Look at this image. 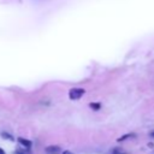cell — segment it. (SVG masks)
I'll use <instances>...</instances> for the list:
<instances>
[{
  "mask_svg": "<svg viewBox=\"0 0 154 154\" xmlns=\"http://www.w3.org/2000/svg\"><path fill=\"white\" fill-rule=\"evenodd\" d=\"M148 147H149V148H152V147H153V143H152V142H149V143H148Z\"/></svg>",
  "mask_w": 154,
  "mask_h": 154,
  "instance_id": "11",
  "label": "cell"
},
{
  "mask_svg": "<svg viewBox=\"0 0 154 154\" xmlns=\"http://www.w3.org/2000/svg\"><path fill=\"white\" fill-rule=\"evenodd\" d=\"M18 142H19V144H22L25 148H30L32 146V142L28 138H24V137H18Z\"/></svg>",
  "mask_w": 154,
  "mask_h": 154,
  "instance_id": "3",
  "label": "cell"
},
{
  "mask_svg": "<svg viewBox=\"0 0 154 154\" xmlns=\"http://www.w3.org/2000/svg\"><path fill=\"white\" fill-rule=\"evenodd\" d=\"M84 94H85V90H84L83 88H78V87L71 88V89L69 90V99H70V100H78V99H81Z\"/></svg>",
  "mask_w": 154,
  "mask_h": 154,
  "instance_id": "1",
  "label": "cell"
},
{
  "mask_svg": "<svg viewBox=\"0 0 154 154\" xmlns=\"http://www.w3.org/2000/svg\"><path fill=\"white\" fill-rule=\"evenodd\" d=\"M149 136H150V137H153V138H154V130H153V131H150V132H149Z\"/></svg>",
  "mask_w": 154,
  "mask_h": 154,
  "instance_id": "9",
  "label": "cell"
},
{
  "mask_svg": "<svg viewBox=\"0 0 154 154\" xmlns=\"http://www.w3.org/2000/svg\"><path fill=\"white\" fill-rule=\"evenodd\" d=\"M101 107H102L101 102H90L89 103V108L93 111H99V109H101Z\"/></svg>",
  "mask_w": 154,
  "mask_h": 154,
  "instance_id": "5",
  "label": "cell"
},
{
  "mask_svg": "<svg viewBox=\"0 0 154 154\" xmlns=\"http://www.w3.org/2000/svg\"><path fill=\"white\" fill-rule=\"evenodd\" d=\"M0 154H6V153H5V150H4L2 148H0Z\"/></svg>",
  "mask_w": 154,
  "mask_h": 154,
  "instance_id": "10",
  "label": "cell"
},
{
  "mask_svg": "<svg viewBox=\"0 0 154 154\" xmlns=\"http://www.w3.org/2000/svg\"><path fill=\"white\" fill-rule=\"evenodd\" d=\"M120 154H126V153H120Z\"/></svg>",
  "mask_w": 154,
  "mask_h": 154,
  "instance_id": "12",
  "label": "cell"
},
{
  "mask_svg": "<svg viewBox=\"0 0 154 154\" xmlns=\"http://www.w3.org/2000/svg\"><path fill=\"white\" fill-rule=\"evenodd\" d=\"M135 136H136V135H135L134 132H131V134H125V135L118 137V138H117V142H124V141H126V140H129V138H131V137H135Z\"/></svg>",
  "mask_w": 154,
  "mask_h": 154,
  "instance_id": "4",
  "label": "cell"
},
{
  "mask_svg": "<svg viewBox=\"0 0 154 154\" xmlns=\"http://www.w3.org/2000/svg\"><path fill=\"white\" fill-rule=\"evenodd\" d=\"M45 152L47 154H61L63 149L59 147V146H55V144H52V146H48L45 148Z\"/></svg>",
  "mask_w": 154,
  "mask_h": 154,
  "instance_id": "2",
  "label": "cell"
},
{
  "mask_svg": "<svg viewBox=\"0 0 154 154\" xmlns=\"http://www.w3.org/2000/svg\"><path fill=\"white\" fill-rule=\"evenodd\" d=\"M61 154H73L72 152H70V150H63L61 152Z\"/></svg>",
  "mask_w": 154,
  "mask_h": 154,
  "instance_id": "8",
  "label": "cell"
},
{
  "mask_svg": "<svg viewBox=\"0 0 154 154\" xmlns=\"http://www.w3.org/2000/svg\"><path fill=\"white\" fill-rule=\"evenodd\" d=\"M1 137L5 138V140H10V141H13V136L7 134V132H1Z\"/></svg>",
  "mask_w": 154,
  "mask_h": 154,
  "instance_id": "6",
  "label": "cell"
},
{
  "mask_svg": "<svg viewBox=\"0 0 154 154\" xmlns=\"http://www.w3.org/2000/svg\"><path fill=\"white\" fill-rule=\"evenodd\" d=\"M120 153H122L120 152V148H118V147L117 148H113L112 152H111V154H120Z\"/></svg>",
  "mask_w": 154,
  "mask_h": 154,
  "instance_id": "7",
  "label": "cell"
}]
</instances>
